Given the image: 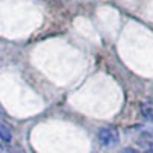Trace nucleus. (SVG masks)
<instances>
[{"label": "nucleus", "mask_w": 153, "mask_h": 153, "mask_svg": "<svg viewBox=\"0 0 153 153\" xmlns=\"http://www.w3.org/2000/svg\"><path fill=\"white\" fill-rule=\"evenodd\" d=\"M98 139H100L101 146L113 147L120 141V133L117 132V129H113V127H103V129H100V132H98Z\"/></svg>", "instance_id": "obj_1"}, {"label": "nucleus", "mask_w": 153, "mask_h": 153, "mask_svg": "<svg viewBox=\"0 0 153 153\" xmlns=\"http://www.w3.org/2000/svg\"><path fill=\"white\" fill-rule=\"evenodd\" d=\"M0 139L3 143H11V139H12V133L9 130V127L3 123H0Z\"/></svg>", "instance_id": "obj_2"}, {"label": "nucleus", "mask_w": 153, "mask_h": 153, "mask_svg": "<svg viewBox=\"0 0 153 153\" xmlns=\"http://www.w3.org/2000/svg\"><path fill=\"white\" fill-rule=\"evenodd\" d=\"M143 146L147 153H153V135H146L143 138Z\"/></svg>", "instance_id": "obj_3"}, {"label": "nucleus", "mask_w": 153, "mask_h": 153, "mask_svg": "<svg viewBox=\"0 0 153 153\" xmlns=\"http://www.w3.org/2000/svg\"><path fill=\"white\" fill-rule=\"evenodd\" d=\"M143 113L150 121H153V104H143Z\"/></svg>", "instance_id": "obj_4"}, {"label": "nucleus", "mask_w": 153, "mask_h": 153, "mask_svg": "<svg viewBox=\"0 0 153 153\" xmlns=\"http://www.w3.org/2000/svg\"><path fill=\"white\" fill-rule=\"evenodd\" d=\"M121 153H141V152H138V150H135V149H124Z\"/></svg>", "instance_id": "obj_5"}, {"label": "nucleus", "mask_w": 153, "mask_h": 153, "mask_svg": "<svg viewBox=\"0 0 153 153\" xmlns=\"http://www.w3.org/2000/svg\"><path fill=\"white\" fill-rule=\"evenodd\" d=\"M5 152V147H3V144H2V141H0V153H3Z\"/></svg>", "instance_id": "obj_6"}]
</instances>
